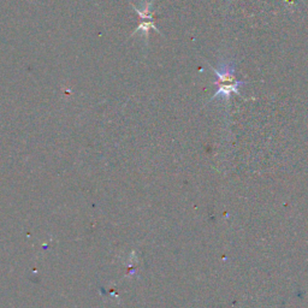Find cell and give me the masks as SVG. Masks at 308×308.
Instances as JSON below:
<instances>
[{
    "instance_id": "1",
    "label": "cell",
    "mask_w": 308,
    "mask_h": 308,
    "mask_svg": "<svg viewBox=\"0 0 308 308\" xmlns=\"http://www.w3.org/2000/svg\"><path fill=\"white\" fill-rule=\"evenodd\" d=\"M207 64H209L211 70L214 73L215 77H217V79L214 81V84L218 87V89L215 91L214 96L211 97L210 102L213 101L214 99H218V97H222L223 100L228 101V100L230 99L231 94H237L238 96H241L238 88H240L242 84L247 83V81L237 79L235 77V61H223V63H220L218 69L212 66L209 61H207Z\"/></svg>"
},
{
    "instance_id": "2",
    "label": "cell",
    "mask_w": 308,
    "mask_h": 308,
    "mask_svg": "<svg viewBox=\"0 0 308 308\" xmlns=\"http://www.w3.org/2000/svg\"><path fill=\"white\" fill-rule=\"evenodd\" d=\"M150 29H154L156 33H159V34H161L160 30L156 28L155 23H154L153 19H141L140 24H138L137 29L135 30L134 33L132 34V37H134V35L136 34H142L143 38H145V41H146V45H148V37H150Z\"/></svg>"
}]
</instances>
